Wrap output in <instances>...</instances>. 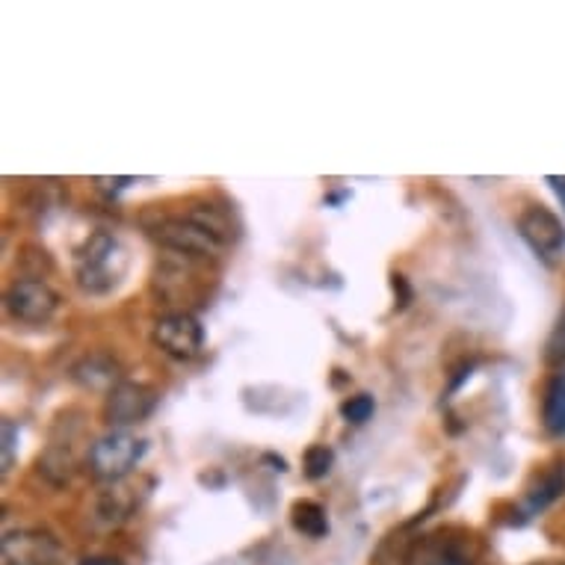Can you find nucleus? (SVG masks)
Listing matches in <instances>:
<instances>
[{"label": "nucleus", "mask_w": 565, "mask_h": 565, "mask_svg": "<svg viewBox=\"0 0 565 565\" xmlns=\"http://www.w3.org/2000/svg\"><path fill=\"white\" fill-rule=\"evenodd\" d=\"M81 565H121L119 559H113V556H93V559H86Z\"/></svg>", "instance_id": "20"}, {"label": "nucleus", "mask_w": 565, "mask_h": 565, "mask_svg": "<svg viewBox=\"0 0 565 565\" xmlns=\"http://www.w3.org/2000/svg\"><path fill=\"white\" fill-rule=\"evenodd\" d=\"M146 450H149L146 438L134 436L130 429H113L89 447L86 459H89V471L95 480L121 482L137 468Z\"/></svg>", "instance_id": "2"}, {"label": "nucleus", "mask_w": 565, "mask_h": 565, "mask_svg": "<svg viewBox=\"0 0 565 565\" xmlns=\"http://www.w3.org/2000/svg\"><path fill=\"white\" fill-rule=\"evenodd\" d=\"M137 507V498H134V489L121 482H110V489L104 491L102 501H98V515H102L107 524H119V521L130 519V512Z\"/></svg>", "instance_id": "12"}, {"label": "nucleus", "mask_w": 565, "mask_h": 565, "mask_svg": "<svg viewBox=\"0 0 565 565\" xmlns=\"http://www.w3.org/2000/svg\"><path fill=\"white\" fill-rule=\"evenodd\" d=\"M542 424L551 436L565 433V367L554 373V380L547 382L545 403H542Z\"/></svg>", "instance_id": "11"}, {"label": "nucleus", "mask_w": 565, "mask_h": 565, "mask_svg": "<svg viewBox=\"0 0 565 565\" xmlns=\"http://www.w3.org/2000/svg\"><path fill=\"white\" fill-rule=\"evenodd\" d=\"M12 424H3V471H10L12 465Z\"/></svg>", "instance_id": "19"}, {"label": "nucleus", "mask_w": 565, "mask_h": 565, "mask_svg": "<svg viewBox=\"0 0 565 565\" xmlns=\"http://www.w3.org/2000/svg\"><path fill=\"white\" fill-rule=\"evenodd\" d=\"M158 406V391L142 385V382H125L113 391H107V403H104V417L113 429H130L142 424L146 417Z\"/></svg>", "instance_id": "9"}, {"label": "nucleus", "mask_w": 565, "mask_h": 565, "mask_svg": "<svg viewBox=\"0 0 565 565\" xmlns=\"http://www.w3.org/2000/svg\"><path fill=\"white\" fill-rule=\"evenodd\" d=\"M151 237L167 252H175V255H186V258L199 260L223 258V252L228 249L220 237H214L204 225H199L186 214L163 216L158 225H151Z\"/></svg>", "instance_id": "3"}, {"label": "nucleus", "mask_w": 565, "mask_h": 565, "mask_svg": "<svg viewBox=\"0 0 565 565\" xmlns=\"http://www.w3.org/2000/svg\"><path fill=\"white\" fill-rule=\"evenodd\" d=\"M130 255L125 243L110 232H95L75 255V278L89 297H107L128 276Z\"/></svg>", "instance_id": "1"}, {"label": "nucleus", "mask_w": 565, "mask_h": 565, "mask_svg": "<svg viewBox=\"0 0 565 565\" xmlns=\"http://www.w3.org/2000/svg\"><path fill=\"white\" fill-rule=\"evenodd\" d=\"M334 465V450L326 445H311L302 456V473H306L308 480H323L329 477Z\"/></svg>", "instance_id": "16"}, {"label": "nucleus", "mask_w": 565, "mask_h": 565, "mask_svg": "<svg viewBox=\"0 0 565 565\" xmlns=\"http://www.w3.org/2000/svg\"><path fill=\"white\" fill-rule=\"evenodd\" d=\"M207 260L186 258V255H175L169 252L167 258L158 260L154 267V278H151V288L158 290V297L167 302H181V299H195L202 294V273L199 267Z\"/></svg>", "instance_id": "8"}, {"label": "nucleus", "mask_w": 565, "mask_h": 565, "mask_svg": "<svg viewBox=\"0 0 565 565\" xmlns=\"http://www.w3.org/2000/svg\"><path fill=\"white\" fill-rule=\"evenodd\" d=\"M154 343L169 359L190 362L204 350V326L193 311H172L154 323Z\"/></svg>", "instance_id": "7"}, {"label": "nucleus", "mask_w": 565, "mask_h": 565, "mask_svg": "<svg viewBox=\"0 0 565 565\" xmlns=\"http://www.w3.org/2000/svg\"><path fill=\"white\" fill-rule=\"evenodd\" d=\"M294 527L308 539H323L329 533L326 510L315 501H297L294 503Z\"/></svg>", "instance_id": "13"}, {"label": "nucleus", "mask_w": 565, "mask_h": 565, "mask_svg": "<svg viewBox=\"0 0 565 565\" xmlns=\"http://www.w3.org/2000/svg\"><path fill=\"white\" fill-rule=\"evenodd\" d=\"M3 306H7L15 323L45 326L60 315L63 299L42 278H19V281H12L10 288H7Z\"/></svg>", "instance_id": "4"}, {"label": "nucleus", "mask_w": 565, "mask_h": 565, "mask_svg": "<svg viewBox=\"0 0 565 565\" xmlns=\"http://www.w3.org/2000/svg\"><path fill=\"white\" fill-rule=\"evenodd\" d=\"M519 234L545 264L565 258V223L545 204H533L519 216Z\"/></svg>", "instance_id": "6"}, {"label": "nucleus", "mask_w": 565, "mask_h": 565, "mask_svg": "<svg viewBox=\"0 0 565 565\" xmlns=\"http://www.w3.org/2000/svg\"><path fill=\"white\" fill-rule=\"evenodd\" d=\"M0 556H3V565H63L65 547L47 530L21 527L3 536Z\"/></svg>", "instance_id": "5"}, {"label": "nucleus", "mask_w": 565, "mask_h": 565, "mask_svg": "<svg viewBox=\"0 0 565 565\" xmlns=\"http://www.w3.org/2000/svg\"><path fill=\"white\" fill-rule=\"evenodd\" d=\"M373 408H376V403H373L371 394H355L343 403L341 415L347 424H364V420H371Z\"/></svg>", "instance_id": "18"}, {"label": "nucleus", "mask_w": 565, "mask_h": 565, "mask_svg": "<svg viewBox=\"0 0 565 565\" xmlns=\"http://www.w3.org/2000/svg\"><path fill=\"white\" fill-rule=\"evenodd\" d=\"M75 382H81L84 388L89 391H113L119 385V367L116 362H110L107 355H86L84 362L77 364L75 371H72Z\"/></svg>", "instance_id": "10"}, {"label": "nucleus", "mask_w": 565, "mask_h": 565, "mask_svg": "<svg viewBox=\"0 0 565 565\" xmlns=\"http://www.w3.org/2000/svg\"><path fill=\"white\" fill-rule=\"evenodd\" d=\"M545 362L565 367V306H563V311H559V317H556V323H554V329H551V334H547Z\"/></svg>", "instance_id": "17"}, {"label": "nucleus", "mask_w": 565, "mask_h": 565, "mask_svg": "<svg viewBox=\"0 0 565 565\" xmlns=\"http://www.w3.org/2000/svg\"><path fill=\"white\" fill-rule=\"evenodd\" d=\"M415 565H471V559L454 542H429L420 547Z\"/></svg>", "instance_id": "15"}, {"label": "nucleus", "mask_w": 565, "mask_h": 565, "mask_svg": "<svg viewBox=\"0 0 565 565\" xmlns=\"http://www.w3.org/2000/svg\"><path fill=\"white\" fill-rule=\"evenodd\" d=\"M530 565H565V563H556V559H542V563H530Z\"/></svg>", "instance_id": "21"}, {"label": "nucleus", "mask_w": 565, "mask_h": 565, "mask_svg": "<svg viewBox=\"0 0 565 565\" xmlns=\"http://www.w3.org/2000/svg\"><path fill=\"white\" fill-rule=\"evenodd\" d=\"M563 494H565V468H556V471L545 473V477L539 480L536 489L527 494V512L530 515H536V512L551 507V503H554L556 498H563Z\"/></svg>", "instance_id": "14"}]
</instances>
